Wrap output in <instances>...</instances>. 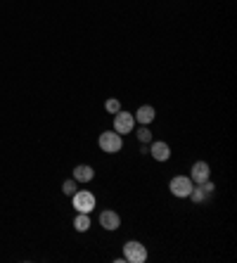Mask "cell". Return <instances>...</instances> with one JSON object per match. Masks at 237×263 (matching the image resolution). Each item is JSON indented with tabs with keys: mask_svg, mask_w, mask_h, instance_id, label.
I'll list each match as a JSON object with an SVG mask.
<instances>
[{
	"mask_svg": "<svg viewBox=\"0 0 237 263\" xmlns=\"http://www.w3.org/2000/svg\"><path fill=\"white\" fill-rule=\"evenodd\" d=\"M133 126H135V117L128 114V111L119 109L114 114V130L119 135H126V133H133Z\"/></svg>",
	"mask_w": 237,
	"mask_h": 263,
	"instance_id": "cell-5",
	"label": "cell"
},
{
	"mask_svg": "<svg viewBox=\"0 0 237 263\" xmlns=\"http://www.w3.org/2000/svg\"><path fill=\"white\" fill-rule=\"evenodd\" d=\"M76 190H79V183H76V180H64V185H62V192H64V195L71 197Z\"/></svg>",
	"mask_w": 237,
	"mask_h": 263,
	"instance_id": "cell-14",
	"label": "cell"
},
{
	"mask_svg": "<svg viewBox=\"0 0 237 263\" xmlns=\"http://www.w3.org/2000/svg\"><path fill=\"white\" fill-rule=\"evenodd\" d=\"M190 199L195 204H202L204 199H207V195H204V190H202V185H197V187H192V192H190Z\"/></svg>",
	"mask_w": 237,
	"mask_h": 263,
	"instance_id": "cell-13",
	"label": "cell"
},
{
	"mask_svg": "<svg viewBox=\"0 0 237 263\" xmlns=\"http://www.w3.org/2000/svg\"><path fill=\"white\" fill-rule=\"evenodd\" d=\"M133 117H135V121H138L140 126H150V123L154 121V117H157V111H154V107H150V104H142Z\"/></svg>",
	"mask_w": 237,
	"mask_h": 263,
	"instance_id": "cell-9",
	"label": "cell"
},
{
	"mask_svg": "<svg viewBox=\"0 0 237 263\" xmlns=\"http://www.w3.org/2000/svg\"><path fill=\"white\" fill-rule=\"evenodd\" d=\"M123 258H126L128 263H145L147 261V247L135 242V239H131V242L123 245Z\"/></svg>",
	"mask_w": 237,
	"mask_h": 263,
	"instance_id": "cell-3",
	"label": "cell"
},
{
	"mask_svg": "<svg viewBox=\"0 0 237 263\" xmlns=\"http://www.w3.org/2000/svg\"><path fill=\"white\" fill-rule=\"evenodd\" d=\"M100 226H102L104 230L114 233V230H119V226H121V216L116 214V211H112V209H107V211L100 214Z\"/></svg>",
	"mask_w": 237,
	"mask_h": 263,
	"instance_id": "cell-6",
	"label": "cell"
},
{
	"mask_svg": "<svg viewBox=\"0 0 237 263\" xmlns=\"http://www.w3.org/2000/svg\"><path fill=\"white\" fill-rule=\"evenodd\" d=\"M100 149L107 154H116L121 152L123 147V135H119L116 130H104V133H100Z\"/></svg>",
	"mask_w": 237,
	"mask_h": 263,
	"instance_id": "cell-2",
	"label": "cell"
},
{
	"mask_svg": "<svg viewBox=\"0 0 237 263\" xmlns=\"http://www.w3.org/2000/svg\"><path fill=\"white\" fill-rule=\"evenodd\" d=\"M209 176H211V168H209L207 161H197V164H192V171H190V180L197 185H202L204 180H209Z\"/></svg>",
	"mask_w": 237,
	"mask_h": 263,
	"instance_id": "cell-7",
	"label": "cell"
},
{
	"mask_svg": "<svg viewBox=\"0 0 237 263\" xmlns=\"http://www.w3.org/2000/svg\"><path fill=\"white\" fill-rule=\"evenodd\" d=\"M93 178H95V171H93V166L79 164L76 168H74V180H76V183H90Z\"/></svg>",
	"mask_w": 237,
	"mask_h": 263,
	"instance_id": "cell-10",
	"label": "cell"
},
{
	"mask_svg": "<svg viewBox=\"0 0 237 263\" xmlns=\"http://www.w3.org/2000/svg\"><path fill=\"white\" fill-rule=\"evenodd\" d=\"M192 187H195V183L190 180V176H176V178H171V183H169L171 195H173V197H180V199L190 197Z\"/></svg>",
	"mask_w": 237,
	"mask_h": 263,
	"instance_id": "cell-4",
	"label": "cell"
},
{
	"mask_svg": "<svg viewBox=\"0 0 237 263\" xmlns=\"http://www.w3.org/2000/svg\"><path fill=\"white\" fill-rule=\"evenodd\" d=\"M93 220H90V214H76L74 218V228H76V233H85V230H90Z\"/></svg>",
	"mask_w": 237,
	"mask_h": 263,
	"instance_id": "cell-11",
	"label": "cell"
},
{
	"mask_svg": "<svg viewBox=\"0 0 237 263\" xmlns=\"http://www.w3.org/2000/svg\"><path fill=\"white\" fill-rule=\"evenodd\" d=\"M71 202H74V209H76V214H93V209L98 204L95 195L88 190H76L71 195Z\"/></svg>",
	"mask_w": 237,
	"mask_h": 263,
	"instance_id": "cell-1",
	"label": "cell"
},
{
	"mask_svg": "<svg viewBox=\"0 0 237 263\" xmlns=\"http://www.w3.org/2000/svg\"><path fill=\"white\" fill-rule=\"evenodd\" d=\"M104 109L110 111V114H116V111L121 109V102H119V100H114V98H112V100H107V102H104Z\"/></svg>",
	"mask_w": 237,
	"mask_h": 263,
	"instance_id": "cell-15",
	"label": "cell"
},
{
	"mask_svg": "<svg viewBox=\"0 0 237 263\" xmlns=\"http://www.w3.org/2000/svg\"><path fill=\"white\" fill-rule=\"evenodd\" d=\"M150 154H152L157 161H169L171 159V147L166 145L164 140H157V142H150Z\"/></svg>",
	"mask_w": 237,
	"mask_h": 263,
	"instance_id": "cell-8",
	"label": "cell"
},
{
	"mask_svg": "<svg viewBox=\"0 0 237 263\" xmlns=\"http://www.w3.org/2000/svg\"><path fill=\"white\" fill-rule=\"evenodd\" d=\"M135 135H138V140L142 142V145H145V142H152V130H150V126H140Z\"/></svg>",
	"mask_w": 237,
	"mask_h": 263,
	"instance_id": "cell-12",
	"label": "cell"
},
{
	"mask_svg": "<svg viewBox=\"0 0 237 263\" xmlns=\"http://www.w3.org/2000/svg\"><path fill=\"white\" fill-rule=\"evenodd\" d=\"M202 190H204V195L209 197V195H211L213 190H216V185H213L211 180H204V183H202Z\"/></svg>",
	"mask_w": 237,
	"mask_h": 263,
	"instance_id": "cell-16",
	"label": "cell"
}]
</instances>
